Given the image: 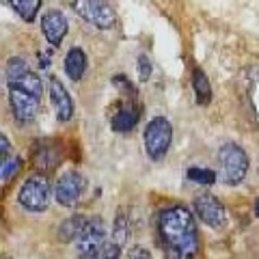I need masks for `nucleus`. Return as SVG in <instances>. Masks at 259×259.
<instances>
[{
  "instance_id": "f257e3e1",
  "label": "nucleus",
  "mask_w": 259,
  "mask_h": 259,
  "mask_svg": "<svg viewBox=\"0 0 259 259\" xmlns=\"http://www.w3.org/2000/svg\"><path fill=\"white\" fill-rule=\"evenodd\" d=\"M158 231L166 259H197L201 253V233L197 218L188 207L171 205L160 214Z\"/></svg>"
},
{
  "instance_id": "f03ea898",
  "label": "nucleus",
  "mask_w": 259,
  "mask_h": 259,
  "mask_svg": "<svg viewBox=\"0 0 259 259\" xmlns=\"http://www.w3.org/2000/svg\"><path fill=\"white\" fill-rule=\"evenodd\" d=\"M7 84H9V106L20 123L35 119L44 95V82L35 71H30L26 61L11 56L7 61Z\"/></svg>"
},
{
  "instance_id": "7ed1b4c3",
  "label": "nucleus",
  "mask_w": 259,
  "mask_h": 259,
  "mask_svg": "<svg viewBox=\"0 0 259 259\" xmlns=\"http://www.w3.org/2000/svg\"><path fill=\"white\" fill-rule=\"evenodd\" d=\"M218 177L227 186H238L248 173V156L236 143H225L216 153Z\"/></svg>"
},
{
  "instance_id": "20e7f679",
  "label": "nucleus",
  "mask_w": 259,
  "mask_h": 259,
  "mask_svg": "<svg viewBox=\"0 0 259 259\" xmlns=\"http://www.w3.org/2000/svg\"><path fill=\"white\" fill-rule=\"evenodd\" d=\"M143 143H145V151H147L149 160L160 162L164 160V156L171 149L173 143V125L166 117H153L143 134Z\"/></svg>"
},
{
  "instance_id": "39448f33",
  "label": "nucleus",
  "mask_w": 259,
  "mask_h": 259,
  "mask_svg": "<svg viewBox=\"0 0 259 259\" xmlns=\"http://www.w3.org/2000/svg\"><path fill=\"white\" fill-rule=\"evenodd\" d=\"M50 182L46 180V175H30L26 182L20 186L18 192V203L28 209V212H44L50 205Z\"/></svg>"
},
{
  "instance_id": "423d86ee",
  "label": "nucleus",
  "mask_w": 259,
  "mask_h": 259,
  "mask_svg": "<svg viewBox=\"0 0 259 259\" xmlns=\"http://www.w3.org/2000/svg\"><path fill=\"white\" fill-rule=\"evenodd\" d=\"M106 244V225L100 216H91L89 223L84 225V229L80 231V236L76 238V255L80 259H93L95 253Z\"/></svg>"
},
{
  "instance_id": "0eeeda50",
  "label": "nucleus",
  "mask_w": 259,
  "mask_h": 259,
  "mask_svg": "<svg viewBox=\"0 0 259 259\" xmlns=\"http://www.w3.org/2000/svg\"><path fill=\"white\" fill-rule=\"evenodd\" d=\"M87 180L78 171H65L54 182V199L63 207H74L84 194Z\"/></svg>"
},
{
  "instance_id": "6e6552de",
  "label": "nucleus",
  "mask_w": 259,
  "mask_h": 259,
  "mask_svg": "<svg viewBox=\"0 0 259 259\" xmlns=\"http://www.w3.org/2000/svg\"><path fill=\"white\" fill-rule=\"evenodd\" d=\"M76 11L82 15V18L93 24L95 28L100 30H110L115 28L117 24V15L115 9L108 3H100V0H82V3H74Z\"/></svg>"
},
{
  "instance_id": "1a4fd4ad",
  "label": "nucleus",
  "mask_w": 259,
  "mask_h": 259,
  "mask_svg": "<svg viewBox=\"0 0 259 259\" xmlns=\"http://www.w3.org/2000/svg\"><path fill=\"white\" fill-rule=\"evenodd\" d=\"M194 212L212 229H225L227 227V209L214 194H199L194 199Z\"/></svg>"
},
{
  "instance_id": "9d476101",
  "label": "nucleus",
  "mask_w": 259,
  "mask_h": 259,
  "mask_svg": "<svg viewBox=\"0 0 259 259\" xmlns=\"http://www.w3.org/2000/svg\"><path fill=\"white\" fill-rule=\"evenodd\" d=\"M41 32L48 39V44L59 48L63 44L65 35H67V18L63 15V11H59V9L46 11L41 18Z\"/></svg>"
},
{
  "instance_id": "9b49d317",
  "label": "nucleus",
  "mask_w": 259,
  "mask_h": 259,
  "mask_svg": "<svg viewBox=\"0 0 259 259\" xmlns=\"http://www.w3.org/2000/svg\"><path fill=\"white\" fill-rule=\"evenodd\" d=\"M50 102L54 106V112H56V119L59 121H69L74 117V102H71V95L69 91L63 87V82L59 78H50Z\"/></svg>"
},
{
  "instance_id": "f8f14e48",
  "label": "nucleus",
  "mask_w": 259,
  "mask_h": 259,
  "mask_svg": "<svg viewBox=\"0 0 259 259\" xmlns=\"http://www.w3.org/2000/svg\"><path fill=\"white\" fill-rule=\"evenodd\" d=\"M139 119H141V106L130 100L119 108L117 115L112 117V130H115V132H130L132 127H136Z\"/></svg>"
},
{
  "instance_id": "ddd939ff",
  "label": "nucleus",
  "mask_w": 259,
  "mask_h": 259,
  "mask_svg": "<svg viewBox=\"0 0 259 259\" xmlns=\"http://www.w3.org/2000/svg\"><path fill=\"white\" fill-rule=\"evenodd\" d=\"M84 71H87V52L78 46L69 48L67 56H65V74H67V78L78 82L84 76Z\"/></svg>"
},
{
  "instance_id": "4468645a",
  "label": "nucleus",
  "mask_w": 259,
  "mask_h": 259,
  "mask_svg": "<svg viewBox=\"0 0 259 259\" xmlns=\"http://www.w3.org/2000/svg\"><path fill=\"white\" fill-rule=\"evenodd\" d=\"M89 223V218L82 214L69 216L59 225V231H56V238L61 242H76V238L80 236V231L84 229V225Z\"/></svg>"
},
{
  "instance_id": "2eb2a0df",
  "label": "nucleus",
  "mask_w": 259,
  "mask_h": 259,
  "mask_svg": "<svg viewBox=\"0 0 259 259\" xmlns=\"http://www.w3.org/2000/svg\"><path fill=\"white\" fill-rule=\"evenodd\" d=\"M192 87H194V95H197V102L201 106H207L212 102V87H209V80L205 76L203 69H194L192 71Z\"/></svg>"
},
{
  "instance_id": "dca6fc26",
  "label": "nucleus",
  "mask_w": 259,
  "mask_h": 259,
  "mask_svg": "<svg viewBox=\"0 0 259 259\" xmlns=\"http://www.w3.org/2000/svg\"><path fill=\"white\" fill-rule=\"evenodd\" d=\"M127 231H130V223H127V209L119 207L115 223H112V242L123 248V244L127 242Z\"/></svg>"
},
{
  "instance_id": "f3484780",
  "label": "nucleus",
  "mask_w": 259,
  "mask_h": 259,
  "mask_svg": "<svg viewBox=\"0 0 259 259\" xmlns=\"http://www.w3.org/2000/svg\"><path fill=\"white\" fill-rule=\"evenodd\" d=\"M9 7L15 9L24 22H32L41 9V0H9Z\"/></svg>"
},
{
  "instance_id": "a211bd4d",
  "label": "nucleus",
  "mask_w": 259,
  "mask_h": 259,
  "mask_svg": "<svg viewBox=\"0 0 259 259\" xmlns=\"http://www.w3.org/2000/svg\"><path fill=\"white\" fill-rule=\"evenodd\" d=\"M186 177H188L190 182L194 184H214L216 182V173L209 171V168H199V166H192L186 171Z\"/></svg>"
},
{
  "instance_id": "6ab92c4d",
  "label": "nucleus",
  "mask_w": 259,
  "mask_h": 259,
  "mask_svg": "<svg viewBox=\"0 0 259 259\" xmlns=\"http://www.w3.org/2000/svg\"><path fill=\"white\" fill-rule=\"evenodd\" d=\"M121 257V246L119 244H115V242H106L100 250L95 253V257L93 259H119Z\"/></svg>"
},
{
  "instance_id": "aec40b11",
  "label": "nucleus",
  "mask_w": 259,
  "mask_h": 259,
  "mask_svg": "<svg viewBox=\"0 0 259 259\" xmlns=\"http://www.w3.org/2000/svg\"><path fill=\"white\" fill-rule=\"evenodd\" d=\"M136 67H139V78L141 82H147V80L151 78V71H153V65L149 61L147 54H141L139 56V63H136Z\"/></svg>"
},
{
  "instance_id": "412c9836",
  "label": "nucleus",
  "mask_w": 259,
  "mask_h": 259,
  "mask_svg": "<svg viewBox=\"0 0 259 259\" xmlns=\"http://www.w3.org/2000/svg\"><path fill=\"white\" fill-rule=\"evenodd\" d=\"M20 166H22L20 158H11L9 162H5V164H3V182H9L11 177L20 171Z\"/></svg>"
},
{
  "instance_id": "4be33fe9",
  "label": "nucleus",
  "mask_w": 259,
  "mask_h": 259,
  "mask_svg": "<svg viewBox=\"0 0 259 259\" xmlns=\"http://www.w3.org/2000/svg\"><path fill=\"white\" fill-rule=\"evenodd\" d=\"M112 84H115L117 89H121V91H123V93H127V97H132V100H134V95H136V89L132 87V82H130V80L125 78V76H115V78H112Z\"/></svg>"
},
{
  "instance_id": "5701e85b",
  "label": "nucleus",
  "mask_w": 259,
  "mask_h": 259,
  "mask_svg": "<svg viewBox=\"0 0 259 259\" xmlns=\"http://www.w3.org/2000/svg\"><path fill=\"white\" fill-rule=\"evenodd\" d=\"M0 151H3V164L5 162H9L11 158V143H9V139H7L5 134H0Z\"/></svg>"
},
{
  "instance_id": "b1692460",
  "label": "nucleus",
  "mask_w": 259,
  "mask_h": 259,
  "mask_svg": "<svg viewBox=\"0 0 259 259\" xmlns=\"http://www.w3.org/2000/svg\"><path fill=\"white\" fill-rule=\"evenodd\" d=\"M130 259H153V257L145 246H134L130 250Z\"/></svg>"
},
{
  "instance_id": "393cba45",
  "label": "nucleus",
  "mask_w": 259,
  "mask_h": 259,
  "mask_svg": "<svg viewBox=\"0 0 259 259\" xmlns=\"http://www.w3.org/2000/svg\"><path fill=\"white\" fill-rule=\"evenodd\" d=\"M255 216H257V218H259V199H257V201H255Z\"/></svg>"
}]
</instances>
